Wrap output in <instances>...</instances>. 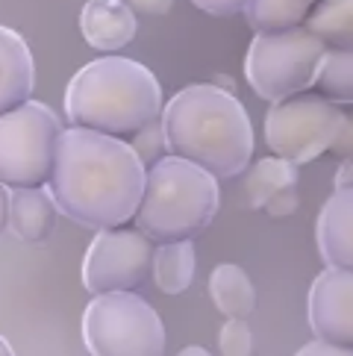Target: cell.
Listing matches in <instances>:
<instances>
[{"label": "cell", "instance_id": "cell-22", "mask_svg": "<svg viewBox=\"0 0 353 356\" xmlns=\"http://www.w3.org/2000/svg\"><path fill=\"white\" fill-rule=\"evenodd\" d=\"M218 348L221 356H254V333L242 318H230L218 333Z\"/></svg>", "mask_w": 353, "mask_h": 356}, {"label": "cell", "instance_id": "cell-7", "mask_svg": "<svg viewBox=\"0 0 353 356\" xmlns=\"http://www.w3.org/2000/svg\"><path fill=\"white\" fill-rule=\"evenodd\" d=\"M324 50L327 47L304 27L283 33H256L245 59V74L262 100L277 104V100L295 97L312 86Z\"/></svg>", "mask_w": 353, "mask_h": 356}, {"label": "cell", "instance_id": "cell-30", "mask_svg": "<svg viewBox=\"0 0 353 356\" xmlns=\"http://www.w3.org/2000/svg\"><path fill=\"white\" fill-rule=\"evenodd\" d=\"M0 356H15V353H12V348L6 345V339H3V336H0Z\"/></svg>", "mask_w": 353, "mask_h": 356}, {"label": "cell", "instance_id": "cell-2", "mask_svg": "<svg viewBox=\"0 0 353 356\" xmlns=\"http://www.w3.org/2000/svg\"><path fill=\"white\" fill-rule=\"evenodd\" d=\"M168 156L197 165L215 180L242 177L254 156V124L238 97L221 86L197 83L162 106Z\"/></svg>", "mask_w": 353, "mask_h": 356}, {"label": "cell", "instance_id": "cell-24", "mask_svg": "<svg viewBox=\"0 0 353 356\" xmlns=\"http://www.w3.org/2000/svg\"><path fill=\"white\" fill-rule=\"evenodd\" d=\"M192 3L215 18H230V15H242L254 0H192Z\"/></svg>", "mask_w": 353, "mask_h": 356}, {"label": "cell", "instance_id": "cell-21", "mask_svg": "<svg viewBox=\"0 0 353 356\" xmlns=\"http://www.w3.org/2000/svg\"><path fill=\"white\" fill-rule=\"evenodd\" d=\"M130 147H133V154H136V159H138V165L147 171V168H154L156 162H162L168 156V145H165V133H162V121L156 118V121H150L147 127H142L130 142H127Z\"/></svg>", "mask_w": 353, "mask_h": 356}, {"label": "cell", "instance_id": "cell-5", "mask_svg": "<svg viewBox=\"0 0 353 356\" xmlns=\"http://www.w3.org/2000/svg\"><path fill=\"white\" fill-rule=\"evenodd\" d=\"M59 136V118L39 100H27L24 106L0 115V186L9 192L47 188Z\"/></svg>", "mask_w": 353, "mask_h": 356}, {"label": "cell", "instance_id": "cell-15", "mask_svg": "<svg viewBox=\"0 0 353 356\" xmlns=\"http://www.w3.org/2000/svg\"><path fill=\"white\" fill-rule=\"evenodd\" d=\"M209 295L224 318H250L256 309V289L242 265L221 262L209 277Z\"/></svg>", "mask_w": 353, "mask_h": 356}, {"label": "cell", "instance_id": "cell-16", "mask_svg": "<svg viewBox=\"0 0 353 356\" xmlns=\"http://www.w3.org/2000/svg\"><path fill=\"white\" fill-rule=\"evenodd\" d=\"M195 241H171V245H159L154 250V265H150V280L156 283L159 291L176 298L188 291L195 280Z\"/></svg>", "mask_w": 353, "mask_h": 356}, {"label": "cell", "instance_id": "cell-8", "mask_svg": "<svg viewBox=\"0 0 353 356\" xmlns=\"http://www.w3.org/2000/svg\"><path fill=\"white\" fill-rule=\"evenodd\" d=\"M350 118L336 104H327L324 97L295 95L277 100L265 115V145L274 156L295 162L297 168L304 162L330 154L333 138Z\"/></svg>", "mask_w": 353, "mask_h": 356}, {"label": "cell", "instance_id": "cell-23", "mask_svg": "<svg viewBox=\"0 0 353 356\" xmlns=\"http://www.w3.org/2000/svg\"><path fill=\"white\" fill-rule=\"evenodd\" d=\"M300 207V195H297V186L295 188H283V192H277L274 197H268V203L262 207V212L268 215V218H292Z\"/></svg>", "mask_w": 353, "mask_h": 356}, {"label": "cell", "instance_id": "cell-27", "mask_svg": "<svg viewBox=\"0 0 353 356\" xmlns=\"http://www.w3.org/2000/svg\"><path fill=\"white\" fill-rule=\"evenodd\" d=\"M350 159H345L342 165H338V171H336V192H342V188H350Z\"/></svg>", "mask_w": 353, "mask_h": 356}, {"label": "cell", "instance_id": "cell-9", "mask_svg": "<svg viewBox=\"0 0 353 356\" xmlns=\"http://www.w3.org/2000/svg\"><path fill=\"white\" fill-rule=\"evenodd\" d=\"M156 245L138 230H100L83 262V286L92 298L138 291L150 283Z\"/></svg>", "mask_w": 353, "mask_h": 356}, {"label": "cell", "instance_id": "cell-11", "mask_svg": "<svg viewBox=\"0 0 353 356\" xmlns=\"http://www.w3.org/2000/svg\"><path fill=\"white\" fill-rule=\"evenodd\" d=\"M318 253L324 257L327 268L353 271V192L342 188L333 192L324 203L315 227Z\"/></svg>", "mask_w": 353, "mask_h": 356}, {"label": "cell", "instance_id": "cell-6", "mask_svg": "<svg viewBox=\"0 0 353 356\" xmlns=\"http://www.w3.org/2000/svg\"><path fill=\"white\" fill-rule=\"evenodd\" d=\"M83 341L92 356H165L162 318L136 291L97 295L88 303Z\"/></svg>", "mask_w": 353, "mask_h": 356}, {"label": "cell", "instance_id": "cell-20", "mask_svg": "<svg viewBox=\"0 0 353 356\" xmlns=\"http://www.w3.org/2000/svg\"><path fill=\"white\" fill-rule=\"evenodd\" d=\"M312 86L327 104H353V54L350 50H324Z\"/></svg>", "mask_w": 353, "mask_h": 356}, {"label": "cell", "instance_id": "cell-3", "mask_svg": "<svg viewBox=\"0 0 353 356\" xmlns=\"http://www.w3.org/2000/svg\"><path fill=\"white\" fill-rule=\"evenodd\" d=\"M65 115L77 130L130 142L162 115V86L142 62L104 56L74 74L65 92Z\"/></svg>", "mask_w": 353, "mask_h": 356}, {"label": "cell", "instance_id": "cell-25", "mask_svg": "<svg viewBox=\"0 0 353 356\" xmlns=\"http://www.w3.org/2000/svg\"><path fill=\"white\" fill-rule=\"evenodd\" d=\"M124 6H127L133 15H147V18H159V15H168L174 0H121Z\"/></svg>", "mask_w": 353, "mask_h": 356}, {"label": "cell", "instance_id": "cell-1", "mask_svg": "<svg viewBox=\"0 0 353 356\" xmlns=\"http://www.w3.org/2000/svg\"><path fill=\"white\" fill-rule=\"evenodd\" d=\"M142 188L145 168L127 142L62 130L47 192L65 218L88 230H118L136 218Z\"/></svg>", "mask_w": 353, "mask_h": 356}, {"label": "cell", "instance_id": "cell-14", "mask_svg": "<svg viewBox=\"0 0 353 356\" xmlns=\"http://www.w3.org/2000/svg\"><path fill=\"white\" fill-rule=\"evenodd\" d=\"M59 209L47 188H21L9 195V221L6 227L27 245H42L54 236Z\"/></svg>", "mask_w": 353, "mask_h": 356}, {"label": "cell", "instance_id": "cell-18", "mask_svg": "<svg viewBox=\"0 0 353 356\" xmlns=\"http://www.w3.org/2000/svg\"><path fill=\"white\" fill-rule=\"evenodd\" d=\"M300 180V171L295 162H286L280 156H268V159H259L254 168L247 174V200H250V209H262L268 197H274L277 192L283 188H295Z\"/></svg>", "mask_w": 353, "mask_h": 356}, {"label": "cell", "instance_id": "cell-26", "mask_svg": "<svg viewBox=\"0 0 353 356\" xmlns=\"http://www.w3.org/2000/svg\"><path fill=\"white\" fill-rule=\"evenodd\" d=\"M295 356H353L350 348H336V345H327V341H309V345H304Z\"/></svg>", "mask_w": 353, "mask_h": 356}, {"label": "cell", "instance_id": "cell-29", "mask_svg": "<svg viewBox=\"0 0 353 356\" xmlns=\"http://www.w3.org/2000/svg\"><path fill=\"white\" fill-rule=\"evenodd\" d=\"M176 356H212V353L206 348H200V345H192V348H183Z\"/></svg>", "mask_w": 353, "mask_h": 356}, {"label": "cell", "instance_id": "cell-13", "mask_svg": "<svg viewBox=\"0 0 353 356\" xmlns=\"http://www.w3.org/2000/svg\"><path fill=\"white\" fill-rule=\"evenodd\" d=\"M35 88V65L27 42L15 30L0 27V115L24 106Z\"/></svg>", "mask_w": 353, "mask_h": 356}, {"label": "cell", "instance_id": "cell-12", "mask_svg": "<svg viewBox=\"0 0 353 356\" xmlns=\"http://www.w3.org/2000/svg\"><path fill=\"white\" fill-rule=\"evenodd\" d=\"M80 33L95 50L112 56L136 39L138 18L121 0H88L80 12Z\"/></svg>", "mask_w": 353, "mask_h": 356}, {"label": "cell", "instance_id": "cell-4", "mask_svg": "<svg viewBox=\"0 0 353 356\" xmlns=\"http://www.w3.org/2000/svg\"><path fill=\"white\" fill-rule=\"evenodd\" d=\"M218 180L197 165L165 156L145 171L136 227L154 245L195 241L218 215Z\"/></svg>", "mask_w": 353, "mask_h": 356}, {"label": "cell", "instance_id": "cell-17", "mask_svg": "<svg viewBox=\"0 0 353 356\" xmlns=\"http://www.w3.org/2000/svg\"><path fill=\"white\" fill-rule=\"evenodd\" d=\"M304 30L312 33L327 50L353 47V0H318L304 21Z\"/></svg>", "mask_w": 353, "mask_h": 356}, {"label": "cell", "instance_id": "cell-10", "mask_svg": "<svg viewBox=\"0 0 353 356\" xmlns=\"http://www.w3.org/2000/svg\"><path fill=\"white\" fill-rule=\"evenodd\" d=\"M309 327L318 341L336 348L353 345V274L327 268L309 291Z\"/></svg>", "mask_w": 353, "mask_h": 356}, {"label": "cell", "instance_id": "cell-28", "mask_svg": "<svg viewBox=\"0 0 353 356\" xmlns=\"http://www.w3.org/2000/svg\"><path fill=\"white\" fill-rule=\"evenodd\" d=\"M6 221H9V192L0 186V233L6 230Z\"/></svg>", "mask_w": 353, "mask_h": 356}, {"label": "cell", "instance_id": "cell-19", "mask_svg": "<svg viewBox=\"0 0 353 356\" xmlns=\"http://www.w3.org/2000/svg\"><path fill=\"white\" fill-rule=\"evenodd\" d=\"M315 3L318 0H254L245 9V15L256 33H283V30L304 27V21Z\"/></svg>", "mask_w": 353, "mask_h": 356}]
</instances>
